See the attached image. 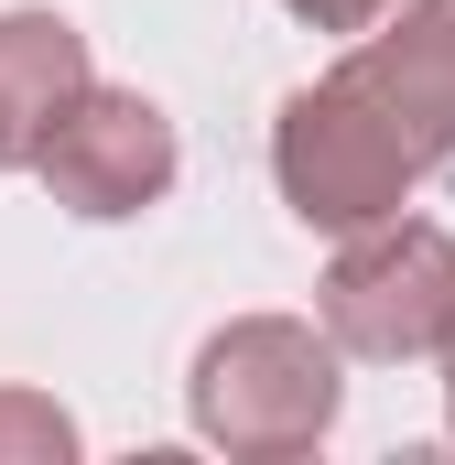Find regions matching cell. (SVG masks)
I'll return each mask as SVG.
<instances>
[{"mask_svg": "<svg viewBox=\"0 0 455 465\" xmlns=\"http://www.w3.org/2000/svg\"><path fill=\"white\" fill-rule=\"evenodd\" d=\"M315 314H326L337 357H379V368L390 357H434L455 325V238L401 217V206L347 228V249L315 282Z\"/></svg>", "mask_w": 455, "mask_h": 465, "instance_id": "3", "label": "cell"}, {"mask_svg": "<svg viewBox=\"0 0 455 465\" xmlns=\"http://www.w3.org/2000/svg\"><path fill=\"white\" fill-rule=\"evenodd\" d=\"M445 422H455V325H445Z\"/></svg>", "mask_w": 455, "mask_h": 465, "instance_id": "8", "label": "cell"}, {"mask_svg": "<svg viewBox=\"0 0 455 465\" xmlns=\"http://www.w3.org/2000/svg\"><path fill=\"white\" fill-rule=\"evenodd\" d=\"M33 173L55 184V206L66 217H141V206H163L174 195V119L152 109L141 87H76L66 119L44 130V152H33Z\"/></svg>", "mask_w": 455, "mask_h": 465, "instance_id": "4", "label": "cell"}, {"mask_svg": "<svg viewBox=\"0 0 455 465\" xmlns=\"http://www.w3.org/2000/svg\"><path fill=\"white\" fill-rule=\"evenodd\" d=\"M337 336H315V325H293V314H238L217 325L207 347H196V379H185V411H196V433L217 444V455H315L326 433H337Z\"/></svg>", "mask_w": 455, "mask_h": 465, "instance_id": "2", "label": "cell"}, {"mask_svg": "<svg viewBox=\"0 0 455 465\" xmlns=\"http://www.w3.org/2000/svg\"><path fill=\"white\" fill-rule=\"evenodd\" d=\"M76 87H87V33L66 11H0V173L44 152Z\"/></svg>", "mask_w": 455, "mask_h": 465, "instance_id": "5", "label": "cell"}, {"mask_svg": "<svg viewBox=\"0 0 455 465\" xmlns=\"http://www.w3.org/2000/svg\"><path fill=\"white\" fill-rule=\"evenodd\" d=\"M293 22H315V33H369L379 11H401V0H282Z\"/></svg>", "mask_w": 455, "mask_h": 465, "instance_id": "7", "label": "cell"}, {"mask_svg": "<svg viewBox=\"0 0 455 465\" xmlns=\"http://www.w3.org/2000/svg\"><path fill=\"white\" fill-rule=\"evenodd\" d=\"M455 163V0H412L401 22L379 11L369 44L337 76L271 119V184L304 228H369L390 217L423 173Z\"/></svg>", "mask_w": 455, "mask_h": 465, "instance_id": "1", "label": "cell"}, {"mask_svg": "<svg viewBox=\"0 0 455 465\" xmlns=\"http://www.w3.org/2000/svg\"><path fill=\"white\" fill-rule=\"evenodd\" d=\"M66 455H76V422L44 390H0V465H66Z\"/></svg>", "mask_w": 455, "mask_h": 465, "instance_id": "6", "label": "cell"}]
</instances>
